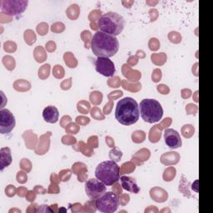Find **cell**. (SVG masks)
Wrapping results in <instances>:
<instances>
[{
  "label": "cell",
  "instance_id": "2e32d148",
  "mask_svg": "<svg viewBox=\"0 0 213 213\" xmlns=\"http://www.w3.org/2000/svg\"><path fill=\"white\" fill-rule=\"evenodd\" d=\"M66 13H67V15H68L69 18L73 20L76 19V18H78V15H79V6L78 4L70 5L69 8L67 9V11H66Z\"/></svg>",
  "mask_w": 213,
  "mask_h": 213
},
{
  "label": "cell",
  "instance_id": "8fae6325",
  "mask_svg": "<svg viewBox=\"0 0 213 213\" xmlns=\"http://www.w3.org/2000/svg\"><path fill=\"white\" fill-rule=\"evenodd\" d=\"M165 143L171 149H177L182 147V138L178 132L174 129L167 128L164 131Z\"/></svg>",
  "mask_w": 213,
  "mask_h": 213
},
{
  "label": "cell",
  "instance_id": "5b68a950",
  "mask_svg": "<svg viewBox=\"0 0 213 213\" xmlns=\"http://www.w3.org/2000/svg\"><path fill=\"white\" fill-rule=\"evenodd\" d=\"M140 114L143 121L148 123L158 122L163 116V109L160 102L155 99L142 100L140 102Z\"/></svg>",
  "mask_w": 213,
  "mask_h": 213
},
{
  "label": "cell",
  "instance_id": "9a60e30c",
  "mask_svg": "<svg viewBox=\"0 0 213 213\" xmlns=\"http://www.w3.org/2000/svg\"><path fill=\"white\" fill-rule=\"evenodd\" d=\"M178 159H179V156L177 155V153H168L162 156V158H161V161L164 164L169 165L177 163Z\"/></svg>",
  "mask_w": 213,
  "mask_h": 213
},
{
  "label": "cell",
  "instance_id": "f1b7e54d",
  "mask_svg": "<svg viewBox=\"0 0 213 213\" xmlns=\"http://www.w3.org/2000/svg\"><path fill=\"white\" fill-rule=\"evenodd\" d=\"M48 30H49V26L45 23H42L37 27V31L40 35H45L48 34Z\"/></svg>",
  "mask_w": 213,
  "mask_h": 213
},
{
  "label": "cell",
  "instance_id": "60d3db41",
  "mask_svg": "<svg viewBox=\"0 0 213 213\" xmlns=\"http://www.w3.org/2000/svg\"><path fill=\"white\" fill-rule=\"evenodd\" d=\"M53 210L49 208V206H47V205L39 206V208L36 210V212H53Z\"/></svg>",
  "mask_w": 213,
  "mask_h": 213
},
{
  "label": "cell",
  "instance_id": "52a82bcc",
  "mask_svg": "<svg viewBox=\"0 0 213 213\" xmlns=\"http://www.w3.org/2000/svg\"><path fill=\"white\" fill-rule=\"evenodd\" d=\"M29 4V1L26 0H1L0 8L1 13L13 17L17 16L24 12Z\"/></svg>",
  "mask_w": 213,
  "mask_h": 213
},
{
  "label": "cell",
  "instance_id": "6da1fadb",
  "mask_svg": "<svg viewBox=\"0 0 213 213\" xmlns=\"http://www.w3.org/2000/svg\"><path fill=\"white\" fill-rule=\"evenodd\" d=\"M91 49L97 58H111L118 52L119 43L115 36L97 31L91 40Z\"/></svg>",
  "mask_w": 213,
  "mask_h": 213
},
{
  "label": "cell",
  "instance_id": "ffe728a7",
  "mask_svg": "<svg viewBox=\"0 0 213 213\" xmlns=\"http://www.w3.org/2000/svg\"><path fill=\"white\" fill-rule=\"evenodd\" d=\"M34 57L36 58V60L39 62V63H42L45 61L47 58V55L45 52H44V49L41 48V47H38L35 51H34Z\"/></svg>",
  "mask_w": 213,
  "mask_h": 213
},
{
  "label": "cell",
  "instance_id": "5bb4252c",
  "mask_svg": "<svg viewBox=\"0 0 213 213\" xmlns=\"http://www.w3.org/2000/svg\"><path fill=\"white\" fill-rule=\"evenodd\" d=\"M13 162L11 150L8 148H2L0 150V169L3 171Z\"/></svg>",
  "mask_w": 213,
  "mask_h": 213
},
{
  "label": "cell",
  "instance_id": "f907efd6",
  "mask_svg": "<svg viewBox=\"0 0 213 213\" xmlns=\"http://www.w3.org/2000/svg\"><path fill=\"white\" fill-rule=\"evenodd\" d=\"M70 121H71L70 117H68V116L63 117V118H62V120H61V125H62V127H63V125H64V122H70Z\"/></svg>",
  "mask_w": 213,
  "mask_h": 213
},
{
  "label": "cell",
  "instance_id": "83f0119b",
  "mask_svg": "<svg viewBox=\"0 0 213 213\" xmlns=\"http://www.w3.org/2000/svg\"><path fill=\"white\" fill-rule=\"evenodd\" d=\"M53 75L55 76L57 78H62L64 76V70L62 68V66L56 65L53 68Z\"/></svg>",
  "mask_w": 213,
  "mask_h": 213
},
{
  "label": "cell",
  "instance_id": "484cf974",
  "mask_svg": "<svg viewBox=\"0 0 213 213\" xmlns=\"http://www.w3.org/2000/svg\"><path fill=\"white\" fill-rule=\"evenodd\" d=\"M3 49L8 53H13L17 49V45L13 42H5L4 44H3Z\"/></svg>",
  "mask_w": 213,
  "mask_h": 213
},
{
  "label": "cell",
  "instance_id": "cb8c5ba5",
  "mask_svg": "<svg viewBox=\"0 0 213 213\" xmlns=\"http://www.w3.org/2000/svg\"><path fill=\"white\" fill-rule=\"evenodd\" d=\"M175 173H176V170L172 167H169L165 171L163 178L166 182H170V181H172V178H174Z\"/></svg>",
  "mask_w": 213,
  "mask_h": 213
},
{
  "label": "cell",
  "instance_id": "681fc988",
  "mask_svg": "<svg viewBox=\"0 0 213 213\" xmlns=\"http://www.w3.org/2000/svg\"><path fill=\"white\" fill-rule=\"evenodd\" d=\"M34 190H35L37 192H40V193H42V194H44L45 192H46V190L43 188L41 186H36V187L34 188Z\"/></svg>",
  "mask_w": 213,
  "mask_h": 213
},
{
  "label": "cell",
  "instance_id": "816d5d0a",
  "mask_svg": "<svg viewBox=\"0 0 213 213\" xmlns=\"http://www.w3.org/2000/svg\"><path fill=\"white\" fill-rule=\"evenodd\" d=\"M106 142L107 143V144H108V146L110 147V148H112V147L114 146L113 141H109V138H106Z\"/></svg>",
  "mask_w": 213,
  "mask_h": 213
},
{
  "label": "cell",
  "instance_id": "d4e9b609",
  "mask_svg": "<svg viewBox=\"0 0 213 213\" xmlns=\"http://www.w3.org/2000/svg\"><path fill=\"white\" fill-rule=\"evenodd\" d=\"M90 109V105L88 102H84V101H82V102H79L78 104V110L82 112L83 114H87V112L89 111Z\"/></svg>",
  "mask_w": 213,
  "mask_h": 213
},
{
  "label": "cell",
  "instance_id": "4dcf8cb0",
  "mask_svg": "<svg viewBox=\"0 0 213 213\" xmlns=\"http://www.w3.org/2000/svg\"><path fill=\"white\" fill-rule=\"evenodd\" d=\"M20 167H22L23 170L27 171V172H29V171L31 170V167H32L31 162H29V159L24 158V159H23L22 161L20 162Z\"/></svg>",
  "mask_w": 213,
  "mask_h": 213
},
{
  "label": "cell",
  "instance_id": "d590c367",
  "mask_svg": "<svg viewBox=\"0 0 213 213\" xmlns=\"http://www.w3.org/2000/svg\"><path fill=\"white\" fill-rule=\"evenodd\" d=\"M101 14H102V12L99 11V10H94V11H92L89 15V19L91 20V21L98 20L100 18H101Z\"/></svg>",
  "mask_w": 213,
  "mask_h": 213
},
{
  "label": "cell",
  "instance_id": "bcb514c9",
  "mask_svg": "<svg viewBox=\"0 0 213 213\" xmlns=\"http://www.w3.org/2000/svg\"><path fill=\"white\" fill-rule=\"evenodd\" d=\"M46 48L49 52H53L55 50L56 45L54 43H53V42H49V44H46Z\"/></svg>",
  "mask_w": 213,
  "mask_h": 213
},
{
  "label": "cell",
  "instance_id": "603a6c76",
  "mask_svg": "<svg viewBox=\"0 0 213 213\" xmlns=\"http://www.w3.org/2000/svg\"><path fill=\"white\" fill-rule=\"evenodd\" d=\"M145 139V133L143 131H136L132 133V141L137 143H143Z\"/></svg>",
  "mask_w": 213,
  "mask_h": 213
},
{
  "label": "cell",
  "instance_id": "3957f363",
  "mask_svg": "<svg viewBox=\"0 0 213 213\" xmlns=\"http://www.w3.org/2000/svg\"><path fill=\"white\" fill-rule=\"evenodd\" d=\"M95 176L106 186H112L120 180V167L115 161H105L97 165Z\"/></svg>",
  "mask_w": 213,
  "mask_h": 213
},
{
  "label": "cell",
  "instance_id": "e575fe53",
  "mask_svg": "<svg viewBox=\"0 0 213 213\" xmlns=\"http://www.w3.org/2000/svg\"><path fill=\"white\" fill-rule=\"evenodd\" d=\"M64 28L65 26L62 23H56L52 25V31L55 32V33H60L64 30Z\"/></svg>",
  "mask_w": 213,
  "mask_h": 213
},
{
  "label": "cell",
  "instance_id": "d6986e66",
  "mask_svg": "<svg viewBox=\"0 0 213 213\" xmlns=\"http://www.w3.org/2000/svg\"><path fill=\"white\" fill-rule=\"evenodd\" d=\"M64 60H65L66 64L71 68H76L77 66V61H76L74 56L71 53H66L64 54Z\"/></svg>",
  "mask_w": 213,
  "mask_h": 213
},
{
  "label": "cell",
  "instance_id": "8d00e7d4",
  "mask_svg": "<svg viewBox=\"0 0 213 213\" xmlns=\"http://www.w3.org/2000/svg\"><path fill=\"white\" fill-rule=\"evenodd\" d=\"M17 181L19 183H25L28 181V177L23 172H18L17 174Z\"/></svg>",
  "mask_w": 213,
  "mask_h": 213
},
{
  "label": "cell",
  "instance_id": "7c38bea8",
  "mask_svg": "<svg viewBox=\"0 0 213 213\" xmlns=\"http://www.w3.org/2000/svg\"><path fill=\"white\" fill-rule=\"evenodd\" d=\"M120 181H121L122 187L124 190L135 194H138L140 191V187L138 186L136 180L133 177L122 176L120 177Z\"/></svg>",
  "mask_w": 213,
  "mask_h": 213
},
{
  "label": "cell",
  "instance_id": "277c9868",
  "mask_svg": "<svg viewBox=\"0 0 213 213\" xmlns=\"http://www.w3.org/2000/svg\"><path fill=\"white\" fill-rule=\"evenodd\" d=\"M97 26L103 33L116 37L123 30L124 19L117 13L108 12L101 16L97 21Z\"/></svg>",
  "mask_w": 213,
  "mask_h": 213
},
{
  "label": "cell",
  "instance_id": "f546056e",
  "mask_svg": "<svg viewBox=\"0 0 213 213\" xmlns=\"http://www.w3.org/2000/svg\"><path fill=\"white\" fill-rule=\"evenodd\" d=\"M122 158V153L119 152L118 150L117 149H113L110 152V158H111L112 161H115V162H118L120 161Z\"/></svg>",
  "mask_w": 213,
  "mask_h": 213
},
{
  "label": "cell",
  "instance_id": "74e56055",
  "mask_svg": "<svg viewBox=\"0 0 213 213\" xmlns=\"http://www.w3.org/2000/svg\"><path fill=\"white\" fill-rule=\"evenodd\" d=\"M78 130H79V128L75 123L69 124L66 128V131H68V132L72 133V134H76L78 132Z\"/></svg>",
  "mask_w": 213,
  "mask_h": 213
},
{
  "label": "cell",
  "instance_id": "4fadbf2b",
  "mask_svg": "<svg viewBox=\"0 0 213 213\" xmlns=\"http://www.w3.org/2000/svg\"><path fill=\"white\" fill-rule=\"evenodd\" d=\"M44 121L49 123H56L59 118L58 109L54 106H48L43 112Z\"/></svg>",
  "mask_w": 213,
  "mask_h": 213
},
{
  "label": "cell",
  "instance_id": "44dd1931",
  "mask_svg": "<svg viewBox=\"0 0 213 213\" xmlns=\"http://www.w3.org/2000/svg\"><path fill=\"white\" fill-rule=\"evenodd\" d=\"M24 39L25 42H26L27 44H29V45L34 44L35 40H36L35 34L32 30H27L24 33Z\"/></svg>",
  "mask_w": 213,
  "mask_h": 213
},
{
  "label": "cell",
  "instance_id": "f35d334b",
  "mask_svg": "<svg viewBox=\"0 0 213 213\" xmlns=\"http://www.w3.org/2000/svg\"><path fill=\"white\" fill-rule=\"evenodd\" d=\"M62 142L64 144H73V143H76V139L71 136H65L62 139Z\"/></svg>",
  "mask_w": 213,
  "mask_h": 213
},
{
  "label": "cell",
  "instance_id": "9c48e42d",
  "mask_svg": "<svg viewBox=\"0 0 213 213\" xmlns=\"http://www.w3.org/2000/svg\"><path fill=\"white\" fill-rule=\"evenodd\" d=\"M16 120L13 114L8 109L0 110V132L8 134L15 127Z\"/></svg>",
  "mask_w": 213,
  "mask_h": 213
},
{
  "label": "cell",
  "instance_id": "d6a6232c",
  "mask_svg": "<svg viewBox=\"0 0 213 213\" xmlns=\"http://www.w3.org/2000/svg\"><path fill=\"white\" fill-rule=\"evenodd\" d=\"M71 176V172L70 170H63L60 172L59 174V177H60V180L63 181V182H66V181H68V179L70 178Z\"/></svg>",
  "mask_w": 213,
  "mask_h": 213
},
{
  "label": "cell",
  "instance_id": "ac0fdd59",
  "mask_svg": "<svg viewBox=\"0 0 213 213\" xmlns=\"http://www.w3.org/2000/svg\"><path fill=\"white\" fill-rule=\"evenodd\" d=\"M3 64L5 66V68L8 70L12 71L15 68V60L14 58L11 56H4L2 59Z\"/></svg>",
  "mask_w": 213,
  "mask_h": 213
},
{
  "label": "cell",
  "instance_id": "7dc6e473",
  "mask_svg": "<svg viewBox=\"0 0 213 213\" xmlns=\"http://www.w3.org/2000/svg\"><path fill=\"white\" fill-rule=\"evenodd\" d=\"M88 143L89 144H91V146H93L92 148H97V137H94V141H92V137L88 139Z\"/></svg>",
  "mask_w": 213,
  "mask_h": 213
},
{
  "label": "cell",
  "instance_id": "7a4b0ae2",
  "mask_svg": "<svg viewBox=\"0 0 213 213\" xmlns=\"http://www.w3.org/2000/svg\"><path fill=\"white\" fill-rule=\"evenodd\" d=\"M140 117L138 102L132 97H124L117 102L115 110V117L124 126L135 124Z\"/></svg>",
  "mask_w": 213,
  "mask_h": 213
},
{
  "label": "cell",
  "instance_id": "ee69618b",
  "mask_svg": "<svg viewBox=\"0 0 213 213\" xmlns=\"http://www.w3.org/2000/svg\"><path fill=\"white\" fill-rule=\"evenodd\" d=\"M161 77H162V73H161V71L158 70V69H156L153 74V80L154 82H157L161 79Z\"/></svg>",
  "mask_w": 213,
  "mask_h": 213
},
{
  "label": "cell",
  "instance_id": "c3c4849f",
  "mask_svg": "<svg viewBox=\"0 0 213 213\" xmlns=\"http://www.w3.org/2000/svg\"><path fill=\"white\" fill-rule=\"evenodd\" d=\"M24 191H26V189L21 186L18 189V195L19 196H24Z\"/></svg>",
  "mask_w": 213,
  "mask_h": 213
},
{
  "label": "cell",
  "instance_id": "ab89813d",
  "mask_svg": "<svg viewBox=\"0 0 213 213\" xmlns=\"http://www.w3.org/2000/svg\"><path fill=\"white\" fill-rule=\"evenodd\" d=\"M92 117H94V118H96V119H103L104 117H103V116H102L101 115V111H100L99 109L98 108H93L92 109Z\"/></svg>",
  "mask_w": 213,
  "mask_h": 213
},
{
  "label": "cell",
  "instance_id": "8992f818",
  "mask_svg": "<svg viewBox=\"0 0 213 213\" xmlns=\"http://www.w3.org/2000/svg\"><path fill=\"white\" fill-rule=\"evenodd\" d=\"M118 196L112 191H106L95 201L96 208L101 212L112 213L117 210L119 206Z\"/></svg>",
  "mask_w": 213,
  "mask_h": 213
},
{
  "label": "cell",
  "instance_id": "e0dca14e",
  "mask_svg": "<svg viewBox=\"0 0 213 213\" xmlns=\"http://www.w3.org/2000/svg\"><path fill=\"white\" fill-rule=\"evenodd\" d=\"M13 87L14 89L19 92H25L30 89V83L24 80H18L13 83Z\"/></svg>",
  "mask_w": 213,
  "mask_h": 213
},
{
  "label": "cell",
  "instance_id": "4316f807",
  "mask_svg": "<svg viewBox=\"0 0 213 213\" xmlns=\"http://www.w3.org/2000/svg\"><path fill=\"white\" fill-rule=\"evenodd\" d=\"M102 95L101 92H92L91 96H90V98H91V101H92V103L94 104H99L102 102Z\"/></svg>",
  "mask_w": 213,
  "mask_h": 213
},
{
  "label": "cell",
  "instance_id": "ba28073f",
  "mask_svg": "<svg viewBox=\"0 0 213 213\" xmlns=\"http://www.w3.org/2000/svg\"><path fill=\"white\" fill-rule=\"evenodd\" d=\"M106 185L101 181L95 178L87 180L85 183V191L91 200H97L102 194L106 192Z\"/></svg>",
  "mask_w": 213,
  "mask_h": 213
},
{
  "label": "cell",
  "instance_id": "b9f144b4",
  "mask_svg": "<svg viewBox=\"0 0 213 213\" xmlns=\"http://www.w3.org/2000/svg\"><path fill=\"white\" fill-rule=\"evenodd\" d=\"M76 121H77L78 123L82 124V125H86V124L89 123L90 119L88 117H78L76 118Z\"/></svg>",
  "mask_w": 213,
  "mask_h": 213
},
{
  "label": "cell",
  "instance_id": "f6af8a7d",
  "mask_svg": "<svg viewBox=\"0 0 213 213\" xmlns=\"http://www.w3.org/2000/svg\"><path fill=\"white\" fill-rule=\"evenodd\" d=\"M158 90L162 94H167L169 92V88L167 87V86L165 85H159L158 87Z\"/></svg>",
  "mask_w": 213,
  "mask_h": 213
},
{
  "label": "cell",
  "instance_id": "7402d4cb",
  "mask_svg": "<svg viewBox=\"0 0 213 213\" xmlns=\"http://www.w3.org/2000/svg\"><path fill=\"white\" fill-rule=\"evenodd\" d=\"M49 71H50V65L45 64L42 67L39 71V77L41 79H45L49 77Z\"/></svg>",
  "mask_w": 213,
  "mask_h": 213
},
{
  "label": "cell",
  "instance_id": "30bf717a",
  "mask_svg": "<svg viewBox=\"0 0 213 213\" xmlns=\"http://www.w3.org/2000/svg\"><path fill=\"white\" fill-rule=\"evenodd\" d=\"M95 68L97 73L104 77H112L115 74V64L108 58H97L95 61Z\"/></svg>",
  "mask_w": 213,
  "mask_h": 213
},
{
  "label": "cell",
  "instance_id": "1f68e13d",
  "mask_svg": "<svg viewBox=\"0 0 213 213\" xmlns=\"http://www.w3.org/2000/svg\"><path fill=\"white\" fill-rule=\"evenodd\" d=\"M169 39H171V42L177 44L181 42V35L177 32H171L169 34Z\"/></svg>",
  "mask_w": 213,
  "mask_h": 213
},
{
  "label": "cell",
  "instance_id": "7bdbcfd3",
  "mask_svg": "<svg viewBox=\"0 0 213 213\" xmlns=\"http://www.w3.org/2000/svg\"><path fill=\"white\" fill-rule=\"evenodd\" d=\"M11 21H12V17L4 14L3 13H0V22L2 23L11 22Z\"/></svg>",
  "mask_w": 213,
  "mask_h": 213
},
{
  "label": "cell",
  "instance_id": "836d02e7",
  "mask_svg": "<svg viewBox=\"0 0 213 213\" xmlns=\"http://www.w3.org/2000/svg\"><path fill=\"white\" fill-rule=\"evenodd\" d=\"M5 194H6V196H9V197L14 196L16 194V187L13 185H8L5 188Z\"/></svg>",
  "mask_w": 213,
  "mask_h": 213
}]
</instances>
